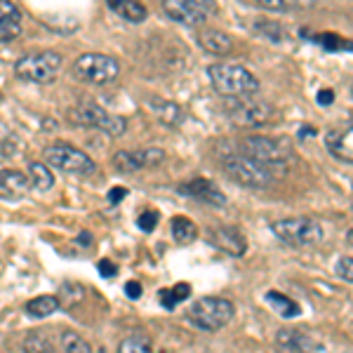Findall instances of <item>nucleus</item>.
<instances>
[{
    "label": "nucleus",
    "instance_id": "39448f33",
    "mask_svg": "<svg viewBox=\"0 0 353 353\" xmlns=\"http://www.w3.org/2000/svg\"><path fill=\"white\" fill-rule=\"evenodd\" d=\"M71 73L78 83L94 85V88H104L113 83L121 73V64L113 57L101 52H85L73 61Z\"/></svg>",
    "mask_w": 353,
    "mask_h": 353
},
{
    "label": "nucleus",
    "instance_id": "9b49d317",
    "mask_svg": "<svg viewBox=\"0 0 353 353\" xmlns=\"http://www.w3.org/2000/svg\"><path fill=\"white\" fill-rule=\"evenodd\" d=\"M226 116L238 128H259V125H266L273 118V109L271 104L261 99L236 97V99L226 101Z\"/></svg>",
    "mask_w": 353,
    "mask_h": 353
},
{
    "label": "nucleus",
    "instance_id": "6ab92c4d",
    "mask_svg": "<svg viewBox=\"0 0 353 353\" xmlns=\"http://www.w3.org/2000/svg\"><path fill=\"white\" fill-rule=\"evenodd\" d=\"M276 344L281 351L285 353H311L316 351V341H313L306 332H299V330H281L276 337Z\"/></svg>",
    "mask_w": 353,
    "mask_h": 353
},
{
    "label": "nucleus",
    "instance_id": "c9c22d12",
    "mask_svg": "<svg viewBox=\"0 0 353 353\" xmlns=\"http://www.w3.org/2000/svg\"><path fill=\"white\" fill-rule=\"evenodd\" d=\"M125 294H128L130 299H139L141 297V283H137V281L125 283Z\"/></svg>",
    "mask_w": 353,
    "mask_h": 353
},
{
    "label": "nucleus",
    "instance_id": "37998d69",
    "mask_svg": "<svg viewBox=\"0 0 353 353\" xmlns=\"http://www.w3.org/2000/svg\"><path fill=\"white\" fill-rule=\"evenodd\" d=\"M351 94H353V85H351Z\"/></svg>",
    "mask_w": 353,
    "mask_h": 353
},
{
    "label": "nucleus",
    "instance_id": "4c0bfd02",
    "mask_svg": "<svg viewBox=\"0 0 353 353\" xmlns=\"http://www.w3.org/2000/svg\"><path fill=\"white\" fill-rule=\"evenodd\" d=\"M290 3V8L292 10H309L316 5V0H288Z\"/></svg>",
    "mask_w": 353,
    "mask_h": 353
},
{
    "label": "nucleus",
    "instance_id": "20e7f679",
    "mask_svg": "<svg viewBox=\"0 0 353 353\" xmlns=\"http://www.w3.org/2000/svg\"><path fill=\"white\" fill-rule=\"evenodd\" d=\"M233 304L224 297H203L193 301L186 311V321L203 332H217L233 321Z\"/></svg>",
    "mask_w": 353,
    "mask_h": 353
},
{
    "label": "nucleus",
    "instance_id": "b1692460",
    "mask_svg": "<svg viewBox=\"0 0 353 353\" xmlns=\"http://www.w3.org/2000/svg\"><path fill=\"white\" fill-rule=\"evenodd\" d=\"M61 309V299L54 294H41V297L26 301V313L31 318H48Z\"/></svg>",
    "mask_w": 353,
    "mask_h": 353
},
{
    "label": "nucleus",
    "instance_id": "f257e3e1",
    "mask_svg": "<svg viewBox=\"0 0 353 353\" xmlns=\"http://www.w3.org/2000/svg\"><path fill=\"white\" fill-rule=\"evenodd\" d=\"M221 170L231 176L236 184L248 186V189H266L278 179V174L285 172V168H271L243 153H226L221 158Z\"/></svg>",
    "mask_w": 353,
    "mask_h": 353
},
{
    "label": "nucleus",
    "instance_id": "c756f323",
    "mask_svg": "<svg viewBox=\"0 0 353 353\" xmlns=\"http://www.w3.org/2000/svg\"><path fill=\"white\" fill-rule=\"evenodd\" d=\"M304 36L306 38H311L316 45H323L325 50H353V43L351 41H344V38H339V36H332V33H306L304 31Z\"/></svg>",
    "mask_w": 353,
    "mask_h": 353
},
{
    "label": "nucleus",
    "instance_id": "6e6552de",
    "mask_svg": "<svg viewBox=\"0 0 353 353\" xmlns=\"http://www.w3.org/2000/svg\"><path fill=\"white\" fill-rule=\"evenodd\" d=\"M43 158L50 168L61 170V172L68 174H92L97 170V163L88 153L66 144V141H57L52 146H45Z\"/></svg>",
    "mask_w": 353,
    "mask_h": 353
},
{
    "label": "nucleus",
    "instance_id": "a211bd4d",
    "mask_svg": "<svg viewBox=\"0 0 353 353\" xmlns=\"http://www.w3.org/2000/svg\"><path fill=\"white\" fill-rule=\"evenodd\" d=\"M198 45L210 54H217V57H226L236 50V43L229 33L219 31V28H203L198 33Z\"/></svg>",
    "mask_w": 353,
    "mask_h": 353
},
{
    "label": "nucleus",
    "instance_id": "1a4fd4ad",
    "mask_svg": "<svg viewBox=\"0 0 353 353\" xmlns=\"http://www.w3.org/2000/svg\"><path fill=\"white\" fill-rule=\"evenodd\" d=\"M73 118H76V123L85 125V128L99 130V132H104L109 137H121L125 134V130H128V121H125L123 116L109 113L92 99L81 101V104L73 109Z\"/></svg>",
    "mask_w": 353,
    "mask_h": 353
},
{
    "label": "nucleus",
    "instance_id": "7c9ffc66",
    "mask_svg": "<svg viewBox=\"0 0 353 353\" xmlns=\"http://www.w3.org/2000/svg\"><path fill=\"white\" fill-rule=\"evenodd\" d=\"M334 271H337V276L341 278V281L353 283V257H339Z\"/></svg>",
    "mask_w": 353,
    "mask_h": 353
},
{
    "label": "nucleus",
    "instance_id": "0eeeda50",
    "mask_svg": "<svg viewBox=\"0 0 353 353\" xmlns=\"http://www.w3.org/2000/svg\"><path fill=\"white\" fill-rule=\"evenodd\" d=\"M271 231L278 241L294 245V248H306V245H316L323 238V226L321 221L313 217H290V219H278L271 224Z\"/></svg>",
    "mask_w": 353,
    "mask_h": 353
},
{
    "label": "nucleus",
    "instance_id": "c85d7f7f",
    "mask_svg": "<svg viewBox=\"0 0 353 353\" xmlns=\"http://www.w3.org/2000/svg\"><path fill=\"white\" fill-rule=\"evenodd\" d=\"M151 339L141 332H134L130 337H125L118 346V353H151Z\"/></svg>",
    "mask_w": 353,
    "mask_h": 353
},
{
    "label": "nucleus",
    "instance_id": "72a5a7b5",
    "mask_svg": "<svg viewBox=\"0 0 353 353\" xmlns=\"http://www.w3.org/2000/svg\"><path fill=\"white\" fill-rule=\"evenodd\" d=\"M97 269H99L101 278H116L118 276V266L109 259H101L99 264H97Z\"/></svg>",
    "mask_w": 353,
    "mask_h": 353
},
{
    "label": "nucleus",
    "instance_id": "f3484780",
    "mask_svg": "<svg viewBox=\"0 0 353 353\" xmlns=\"http://www.w3.org/2000/svg\"><path fill=\"white\" fill-rule=\"evenodd\" d=\"M21 33V10L12 0H0V43H10Z\"/></svg>",
    "mask_w": 353,
    "mask_h": 353
},
{
    "label": "nucleus",
    "instance_id": "2f4dec72",
    "mask_svg": "<svg viewBox=\"0 0 353 353\" xmlns=\"http://www.w3.org/2000/svg\"><path fill=\"white\" fill-rule=\"evenodd\" d=\"M137 226H139L141 231L151 233L158 226V212H153V210H146V212H141L139 219H137Z\"/></svg>",
    "mask_w": 353,
    "mask_h": 353
},
{
    "label": "nucleus",
    "instance_id": "9d476101",
    "mask_svg": "<svg viewBox=\"0 0 353 353\" xmlns=\"http://www.w3.org/2000/svg\"><path fill=\"white\" fill-rule=\"evenodd\" d=\"M163 12L181 26H201L217 12V5L214 0H163Z\"/></svg>",
    "mask_w": 353,
    "mask_h": 353
},
{
    "label": "nucleus",
    "instance_id": "79ce46f5",
    "mask_svg": "<svg viewBox=\"0 0 353 353\" xmlns=\"http://www.w3.org/2000/svg\"><path fill=\"white\" fill-rule=\"evenodd\" d=\"M346 243H349L351 248H353V229H351L349 233H346Z\"/></svg>",
    "mask_w": 353,
    "mask_h": 353
},
{
    "label": "nucleus",
    "instance_id": "dca6fc26",
    "mask_svg": "<svg viewBox=\"0 0 353 353\" xmlns=\"http://www.w3.org/2000/svg\"><path fill=\"white\" fill-rule=\"evenodd\" d=\"M325 146H327L330 156H334L341 163L353 165V125L332 130L325 139Z\"/></svg>",
    "mask_w": 353,
    "mask_h": 353
},
{
    "label": "nucleus",
    "instance_id": "473e14b6",
    "mask_svg": "<svg viewBox=\"0 0 353 353\" xmlns=\"http://www.w3.org/2000/svg\"><path fill=\"white\" fill-rule=\"evenodd\" d=\"M259 8L269 10V12H290V3L288 0H257Z\"/></svg>",
    "mask_w": 353,
    "mask_h": 353
},
{
    "label": "nucleus",
    "instance_id": "7ed1b4c3",
    "mask_svg": "<svg viewBox=\"0 0 353 353\" xmlns=\"http://www.w3.org/2000/svg\"><path fill=\"white\" fill-rule=\"evenodd\" d=\"M61 59L59 52L54 50H43V52H28L14 61V76L21 83H33V85H52L61 71Z\"/></svg>",
    "mask_w": 353,
    "mask_h": 353
},
{
    "label": "nucleus",
    "instance_id": "aec40b11",
    "mask_svg": "<svg viewBox=\"0 0 353 353\" xmlns=\"http://www.w3.org/2000/svg\"><path fill=\"white\" fill-rule=\"evenodd\" d=\"M106 5H109L113 14H118L130 24H139V21H144L149 17V10L139 0H106Z\"/></svg>",
    "mask_w": 353,
    "mask_h": 353
},
{
    "label": "nucleus",
    "instance_id": "f704fd0d",
    "mask_svg": "<svg viewBox=\"0 0 353 353\" xmlns=\"http://www.w3.org/2000/svg\"><path fill=\"white\" fill-rule=\"evenodd\" d=\"M257 28H259V31L271 33L273 41H278V38H283V28H281V24H269V21H259Z\"/></svg>",
    "mask_w": 353,
    "mask_h": 353
},
{
    "label": "nucleus",
    "instance_id": "f8f14e48",
    "mask_svg": "<svg viewBox=\"0 0 353 353\" xmlns=\"http://www.w3.org/2000/svg\"><path fill=\"white\" fill-rule=\"evenodd\" d=\"M168 161L163 149H137V151H116L111 158L113 168L121 174H132L139 170H151L158 168Z\"/></svg>",
    "mask_w": 353,
    "mask_h": 353
},
{
    "label": "nucleus",
    "instance_id": "a878e982",
    "mask_svg": "<svg viewBox=\"0 0 353 353\" xmlns=\"http://www.w3.org/2000/svg\"><path fill=\"white\" fill-rule=\"evenodd\" d=\"M170 233L179 245H189L198 238V226L189 217H172L170 221Z\"/></svg>",
    "mask_w": 353,
    "mask_h": 353
},
{
    "label": "nucleus",
    "instance_id": "412c9836",
    "mask_svg": "<svg viewBox=\"0 0 353 353\" xmlns=\"http://www.w3.org/2000/svg\"><path fill=\"white\" fill-rule=\"evenodd\" d=\"M149 106H151V111L156 113L158 121H161L163 125H168V128H176V125L184 123V111H181V106L174 104V101L151 99Z\"/></svg>",
    "mask_w": 353,
    "mask_h": 353
},
{
    "label": "nucleus",
    "instance_id": "4468645a",
    "mask_svg": "<svg viewBox=\"0 0 353 353\" xmlns=\"http://www.w3.org/2000/svg\"><path fill=\"white\" fill-rule=\"evenodd\" d=\"M208 241L219 248L221 252L231 254V257H243L245 250H248V241L238 229L233 226H217V229H210Z\"/></svg>",
    "mask_w": 353,
    "mask_h": 353
},
{
    "label": "nucleus",
    "instance_id": "423d86ee",
    "mask_svg": "<svg viewBox=\"0 0 353 353\" xmlns=\"http://www.w3.org/2000/svg\"><path fill=\"white\" fill-rule=\"evenodd\" d=\"M238 153L250 156L254 161L271 165V168H285V163L292 158V144L288 139H276V137H245L238 144Z\"/></svg>",
    "mask_w": 353,
    "mask_h": 353
},
{
    "label": "nucleus",
    "instance_id": "c03bdc74",
    "mask_svg": "<svg viewBox=\"0 0 353 353\" xmlns=\"http://www.w3.org/2000/svg\"><path fill=\"white\" fill-rule=\"evenodd\" d=\"M351 353H353V351H351Z\"/></svg>",
    "mask_w": 353,
    "mask_h": 353
},
{
    "label": "nucleus",
    "instance_id": "4be33fe9",
    "mask_svg": "<svg viewBox=\"0 0 353 353\" xmlns=\"http://www.w3.org/2000/svg\"><path fill=\"white\" fill-rule=\"evenodd\" d=\"M21 351L24 353H57V339L48 330H33L21 341Z\"/></svg>",
    "mask_w": 353,
    "mask_h": 353
},
{
    "label": "nucleus",
    "instance_id": "a19ab883",
    "mask_svg": "<svg viewBox=\"0 0 353 353\" xmlns=\"http://www.w3.org/2000/svg\"><path fill=\"white\" fill-rule=\"evenodd\" d=\"M313 134H316V130H313V128H301L299 139H306V137H313Z\"/></svg>",
    "mask_w": 353,
    "mask_h": 353
},
{
    "label": "nucleus",
    "instance_id": "f03ea898",
    "mask_svg": "<svg viewBox=\"0 0 353 353\" xmlns=\"http://www.w3.org/2000/svg\"><path fill=\"white\" fill-rule=\"evenodd\" d=\"M208 76L217 94L226 97V99L252 97L259 92L257 76L241 64H212L208 68Z\"/></svg>",
    "mask_w": 353,
    "mask_h": 353
},
{
    "label": "nucleus",
    "instance_id": "ddd939ff",
    "mask_svg": "<svg viewBox=\"0 0 353 353\" xmlns=\"http://www.w3.org/2000/svg\"><path fill=\"white\" fill-rule=\"evenodd\" d=\"M176 191L186 198H193V201L214 205V208H221L226 203V196L221 193L219 186L212 179H205V176H193V179L176 186Z\"/></svg>",
    "mask_w": 353,
    "mask_h": 353
},
{
    "label": "nucleus",
    "instance_id": "e433bc0d",
    "mask_svg": "<svg viewBox=\"0 0 353 353\" xmlns=\"http://www.w3.org/2000/svg\"><path fill=\"white\" fill-rule=\"evenodd\" d=\"M125 196H128V189H125V186H113V189L109 191V203L118 205Z\"/></svg>",
    "mask_w": 353,
    "mask_h": 353
},
{
    "label": "nucleus",
    "instance_id": "2eb2a0df",
    "mask_svg": "<svg viewBox=\"0 0 353 353\" xmlns=\"http://www.w3.org/2000/svg\"><path fill=\"white\" fill-rule=\"evenodd\" d=\"M28 189H33L28 174L19 170H0V198L3 201H19L26 196Z\"/></svg>",
    "mask_w": 353,
    "mask_h": 353
},
{
    "label": "nucleus",
    "instance_id": "cd10ccee",
    "mask_svg": "<svg viewBox=\"0 0 353 353\" xmlns=\"http://www.w3.org/2000/svg\"><path fill=\"white\" fill-rule=\"evenodd\" d=\"M189 297H191V285H189V283H176L174 288L161 290V304H163V309H168V311H174L181 301L189 299Z\"/></svg>",
    "mask_w": 353,
    "mask_h": 353
},
{
    "label": "nucleus",
    "instance_id": "bb28decb",
    "mask_svg": "<svg viewBox=\"0 0 353 353\" xmlns=\"http://www.w3.org/2000/svg\"><path fill=\"white\" fill-rule=\"evenodd\" d=\"M266 301L276 309V313H281L283 318H297L301 309L299 304L294 299H290L288 294L283 292H276V290H271V292H266Z\"/></svg>",
    "mask_w": 353,
    "mask_h": 353
},
{
    "label": "nucleus",
    "instance_id": "58836bf2",
    "mask_svg": "<svg viewBox=\"0 0 353 353\" xmlns=\"http://www.w3.org/2000/svg\"><path fill=\"white\" fill-rule=\"evenodd\" d=\"M318 101H321L323 106L332 104V101H334V92H332V90H321V92H318Z\"/></svg>",
    "mask_w": 353,
    "mask_h": 353
},
{
    "label": "nucleus",
    "instance_id": "ea45409f",
    "mask_svg": "<svg viewBox=\"0 0 353 353\" xmlns=\"http://www.w3.org/2000/svg\"><path fill=\"white\" fill-rule=\"evenodd\" d=\"M78 241H81L83 245H92V236H90L88 231H83L81 236H78Z\"/></svg>",
    "mask_w": 353,
    "mask_h": 353
},
{
    "label": "nucleus",
    "instance_id": "5701e85b",
    "mask_svg": "<svg viewBox=\"0 0 353 353\" xmlns=\"http://www.w3.org/2000/svg\"><path fill=\"white\" fill-rule=\"evenodd\" d=\"M57 351L59 353H92V346L73 330H59L57 334Z\"/></svg>",
    "mask_w": 353,
    "mask_h": 353
},
{
    "label": "nucleus",
    "instance_id": "393cba45",
    "mask_svg": "<svg viewBox=\"0 0 353 353\" xmlns=\"http://www.w3.org/2000/svg\"><path fill=\"white\" fill-rule=\"evenodd\" d=\"M28 179H31V186L36 191H50L54 186L52 170H50L48 163H41V161L28 163Z\"/></svg>",
    "mask_w": 353,
    "mask_h": 353
}]
</instances>
